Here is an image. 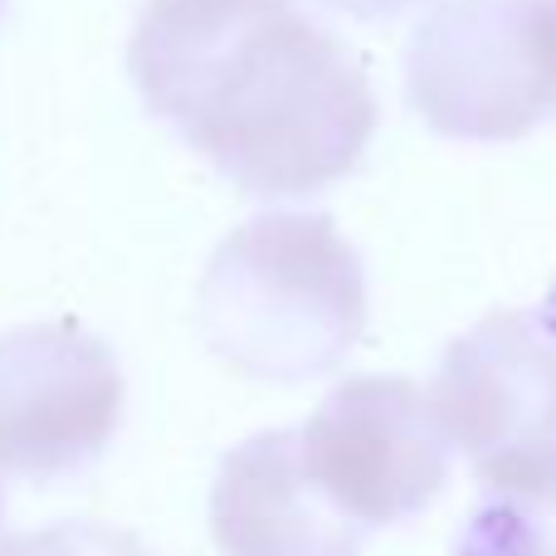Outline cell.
<instances>
[{
  "label": "cell",
  "instance_id": "5",
  "mask_svg": "<svg viewBox=\"0 0 556 556\" xmlns=\"http://www.w3.org/2000/svg\"><path fill=\"white\" fill-rule=\"evenodd\" d=\"M123 420V371L103 337L29 323L0 337V473L59 483L103 459Z\"/></svg>",
  "mask_w": 556,
  "mask_h": 556
},
{
  "label": "cell",
  "instance_id": "2",
  "mask_svg": "<svg viewBox=\"0 0 556 556\" xmlns=\"http://www.w3.org/2000/svg\"><path fill=\"white\" fill-rule=\"evenodd\" d=\"M201 332L254 381H313L366 332L362 254L327 215H254L205 264Z\"/></svg>",
  "mask_w": 556,
  "mask_h": 556
},
{
  "label": "cell",
  "instance_id": "7",
  "mask_svg": "<svg viewBox=\"0 0 556 556\" xmlns=\"http://www.w3.org/2000/svg\"><path fill=\"white\" fill-rule=\"evenodd\" d=\"M211 538L225 556H362L366 528L313 489L298 459V430H264L220 459Z\"/></svg>",
  "mask_w": 556,
  "mask_h": 556
},
{
  "label": "cell",
  "instance_id": "9",
  "mask_svg": "<svg viewBox=\"0 0 556 556\" xmlns=\"http://www.w3.org/2000/svg\"><path fill=\"white\" fill-rule=\"evenodd\" d=\"M0 556H156L142 538L123 528H108V522H49V528L20 532V538L0 542Z\"/></svg>",
  "mask_w": 556,
  "mask_h": 556
},
{
  "label": "cell",
  "instance_id": "8",
  "mask_svg": "<svg viewBox=\"0 0 556 556\" xmlns=\"http://www.w3.org/2000/svg\"><path fill=\"white\" fill-rule=\"evenodd\" d=\"M454 556H556V459L479 473Z\"/></svg>",
  "mask_w": 556,
  "mask_h": 556
},
{
  "label": "cell",
  "instance_id": "3",
  "mask_svg": "<svg viewBox=\"0 0 556 556\" xmlns=\"http://www.w3.org/2000/svg\"><path fill=\"white\" fill-rule=\"evenodd\" d=\"M405 98L454 142H518L556 113V0H440L405 45Z\"/></svg>",
  "mask_w": 556,
  "mask_h": 556
},
{
  "label": "cell",
  "instance_id": "4",
  "mask_svg": "<svg viewBox=\"0 0 556 556\" xmlns=\"http://www.w3.org/2000/svg\"><path fill=\"white\" fill-rule=\"evenodd\" d=\"M298 459L313 489L356 528L415 518L450 479V440L430 395L405 376H352L332 386L298 430Z\"/></svg>",
  "mask_w": 556,
  "mask_h": 556
},
{
  "label": "cell",
  "instance_id": "6",
  "mask_svg": "<svg viewBox=\"0 0 556 556\" xmlns=\"http://www.w3.org/2000/svg\"><path fill=\"white\" fill-rule=\"evenodd\" d=\"M430 410L473 473L556 459V293L528 313H489L450 342Z\"/></svg>",
  "mask_w": 556,
  "mask_h": 556
},
{
  "label": "cell",
  "instance_id": "1",
  "mask_svg": "<svg viewBox=\"0 0 556 556\" xmlns=\"http://www.w3.org/2000/svg\"><path fill=\"white\" fill-rule=\"evenodd\" d=\"M127 68L147 108L244 195H313L376 132L362 64L298 0H147Z\"/></svg>",
  "mask_w": 556,
  "mask_h": 556
},
{
  "label": "cell",
  "instance_id": "10",
  "mask_svg": "<svg viewBox=\"0 0 556 556\" xmlns=\"http://www.w3.org/2000/svg\"><path fill=\"white\" fill-rule=\"evenodd\" d=\"M317 5L337 10V15H346V20H391V15H401V10H410L415 0H317Z\"/></svg>",
  "mask_w": 556,
  "mask_h": 556
},
{
  "label": "cell",
  "instance_id": "11",
  "mask_svg": "<svg viewBox=\"0 0 556 556\" xmlns=\"http://www.w3.org/2000/svg\"><path fill=\"white\" fill-rule=\"evenodd\" d=\"M0 513H5V498H0Z\"/></svg>",
  "mask_w": 556,
  "mask_h": 556
}]
</instances>
